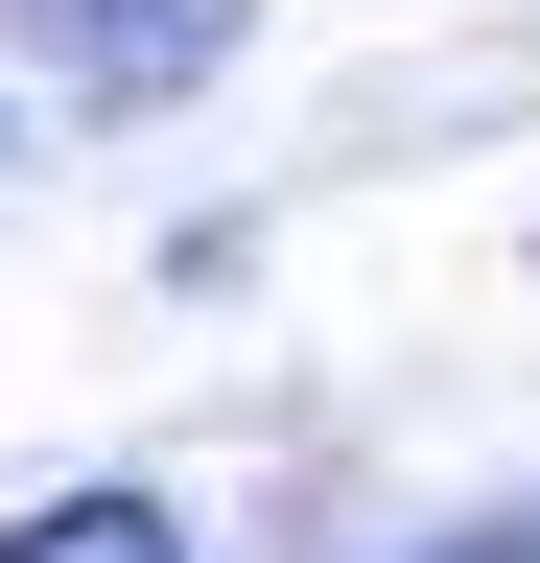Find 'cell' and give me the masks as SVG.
Wrapping results in <instances>:
<instances>
[{"mask_svg":"<svg viewBox=\"0 0 540 563\" xmlns=\"http://www.w3.org/2000/svg\"><path fill=\"white\" fill-rule=\"evenodd\" d=\"M235 24H258V0H47L24 47L71 70V95H188V70H212Z\"/></svg>","mask_w":540,"mask_h":563,"instance_id":"1","label":"cell"},{"mask_svg":"<svg viewBox=\"0 0 540 563\" xmlns=\"http://www.w3.org/2000/svg\"><path fill=\"white\" fill-rule=\"evenodd\" d=\"M447 563H540V517H494V540H447Z\"/></svg>","mask_w":540,"mask_h":563,"instance_id":"3","label":"cell"},{"mask_svg":"<svg viewBox=\"0 0 540 563\" xmlns=\"http://www.w3.org/2000/svg\"><path fill=\"white\" fill-rule=\"evenodd\" d=\"M0 563H188L165 493H47V517H0Z\"/></svg>","mask_w":540,"mask_h":563,"instance_id":"2","label":"cell"}]
</instances>
